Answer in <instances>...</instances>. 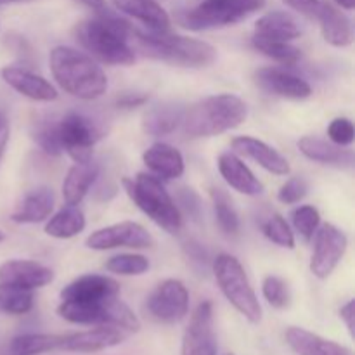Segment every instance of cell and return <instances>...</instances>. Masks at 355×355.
Wrapping results in <instances>:
<instances>
[{
  "instance_id": "1",
  "label": "cell",
  "mask_w": 355,
  "mask_h": 355,
  "mask_svg": "<svg viewBox=\"0 0 355 355\" xmlns=\"http://www.w3.org/2000/svg\"><path fill=\"white\" fill-rule=\"evenodd\" d=\"M75 38L90 58L104 64L128 66L135 62L134 26L107 9L76 24Z\"/></svg>"
},
{
  "instance_id": "2",
  "label": "cell",
  "mask_w": 355,
  "mask_h": 355,
  "mask_svg": "<svg viewBox=\"0 0 355 355\" xmlns=\"http://www.w3.org/2000/svg\"><path fill=\"white\" fill-rule=\"evenodd\" d=\"M49 64L58 85L69 96L94 101L106 94V73L87 52L68 45H58L51 51Z\"/></svg>"
},
{
  "instance_id": "3",
  "label": "cell",
  "mask_w": 355,
  "mask_h": 355,
  "mask_svg": "<svg viewBox=\"0 0 355 355\" xmlns=\"http://www.w3.org/2000/svg\"><path fill=\"white\" fill-rule=\"evenodd\" d=\"M134 44L135 51H141L148 58L184 68H207L217 59V49L211 44L172 31L134 28Z\"/></svg>"
},
{
  "instance_id": "4",
  "label": "cell",
  "mask_w": 355,
  "mask_h": 355,
  "mask_svg": "<svg viewBox=\"0 0 355 355\" xmlns=\"http://www.w3.org/2000/svg\"><path fill=\"white\" fill-rule=\"evenodd\" d=\"M246 116L248 107L241 97L234 94H218L186 107L180 127L189 139L217 137L238 128Z\"/></svg>"
},
{
  "instance_id": "5",
  "label": "cell",
  "mask_w": 355,
  "mask_h": 355,
  "mask_svg": "<svg viewBox=\"0 0 355 355\" xmlns=\"http://www.w3.org/2000/svg\"><path fill=\"white\" fill-rule=\"evenodd\" d=\"M121 186L127 196L137 205L139 210L144 211L158 227H162L168 234L180 232L182 214L163 186V180H159L153 173L141 172L134 179L123 177Z\"/></svg>"
},
{
  "instance_id": "6",
  "label": "cell",
  "mask_w": 355,
  "mask_h": 355,
  "mask_svg": "<svg viewBox=\"0 0 355 355\" xmlns=\"http://www.w3.org/2000/svg\"><path fill=\"white\" fill-rule=\"evenodd\" d=\"M267 0H200L177 14V23L191 31L234 26L266 7Z\"/></svg>"
},
{
  "instance_id": "7",
  "label": "cell",
  "mask_w": 355,
  "mask_h": 355,
  "mask_svg": "<svg viewBox=\"0 0 355 355\" xmlns=\"http://www.w3.org/2000/svg\"><path fill=\"white\" fill-rule=\"evenodd\" d=\"M59 318L82 326H114L125 333H137L141 321L120 297L97 302H62L58 307Z\"/></svg>"
},
{
  "instance_id": "8",
  "label": "cell",
  "mask_w": 355,
  "mask_h": 355,
  "mask_svg": "<svg viewBox=\"0 0 355 355\" xmlns=\"http://www.w3.org/2000/svg\"><path fill=\"white\" fill-rule=\"evenodd\" d=\"M211 270L225 300L253 324L262 321V307L241 262L229 253H220L211 260Z\"/></svg>"
},
{
  "instance_id": "9",
  "label": "cell",
  "mask_w": 355,
  "mask_h": 355,
  "mask_svg": "<svg viewBox=\"0 0 355 355\" xmlns=\"http://www.w3.org/2000/svg\"><path fill=\"white\" fill-rule=\"evenodd\" d=\"M55 132L62 153H66L75 163L92 159L94 146L104 135L103 128L96 121L78 111H69L64 116L58 118Z\"/></svg>"
},
{
  "instance_id": "10",
  "label": "cell",
  "mask_w": 355,
  "mask_h": 355,
  "mask_svg": "<svg viewBox=\"0 0 355 355\" xmlns=\"http://www.w3.org/2000/svg\"><path fill=\"white\" fill-rule=\"evenodd\" d=\"M146 309L155 321L163 324L180 322L189 312V291L179 279H165L151 291Z\"/></svg>"
},
{
  "instance_id": "11",
  "label": "cell",
  "mask_w": 355,
  "mask_h": 355,
  "mask_svg": "<svg viewBox=\"0 0 355 355\" xmlns=\"http://www.w3.org/2000/svg\"><path fill=\"white\" fill-rule=\"evenodd\" d=\"M314 250L311 259V272L318 279H328L345 257L349 239L347 234L333 224L319 225L314 236Z\"/></svg>"
},
{
  "instance_id": "12",
  "label": "cell",
  "mask_w": 355,
  "mask_h": 355,
  "mask_svg": "<svg viewBox=\"0 0 355 355\" xmlns=\"http://www.w3.org/2000/svg\"><path fill=\"white\" fill-rule=\"evenodd\" d=\"M85 245L87 248L96 250V252H106V250L114 248L142 250L151 248L155 245V239H153V236L149 234L144 225L137 224V222L125 220L94 231L85 239Z\"/></svg>"
},
{
  "instance_id": "13",
  "label": "cell",
  "mask_w": 355,
  "mask_h": 355,
  "mask_svg": "<svg viewBox=\"0 0 355 355\" xmlns=\"http://www.w3.org/2000/svg\"><path fill=\"white\" fill-rule=\"evenodd\" d=\"M217 335L214 326V305L201 302L194 309L182 336L180 355H217Z\"/></svg>"
},
{
  "instance_id": "14",
  "label": "cell",
  "mask_w": 355,
  "mask_h": 355,
  "mask_svg": "<svg viewBox=\"0 0 355 355\" xmlns=\"http://www.w3.org/2000/svg\"><path fill=\"white\" fill-rule=\"evenodd\" d=\"M257 85L267 94L290 101H304L312 96V87L307 80L277 66H266L255 71Z\"/></svg>"
},
{
  "instance_id": "15",
  "label": "cell",
  "mask_w": 355,
  "mask_h": 355,
  "mask_svg": "<svg viewBox=\"0 0 355 355\" xmlns=\"http://www.w3.org/2000/svg\"><path fill=\"white\" fill-rule=\"evenodd\" d=\"M127 340L123 329L114 326H94L87 331L62 335L61 352L69 354H96L116 347Z\"/></svg>"
},
{
  "instance_id": "16",
  "label": "cell",
  "mask_w": 355,
  "mask_h": 355,
  "mask_svg": "<svg viewBox=\"0 0 355 355\" xmlns=\"http://www.w3.org/2000/svg\"><path fill=\"white\" fill-rule=\"evenodd\" d=\"M54 281L51 267L42 266L33 260H7L0 266V284L21 288V290H38Z\"/></svg>"
},
{
  "instance_id": "17",
  "label": "cell",
  "mask_w": 355,
  "mask_h": 355,
  "mask_svg": "<svg viewBox=\"0 0 355 355\" xmlns=\"http://www.w3.org/2000/svg\"><path fill=\"white\" fill-rule=\"evenodd\" d=\"M0 75L10 89L28 99L38 101V103H51L58 99V89L47 78L37 75L26 66H6Z\"/></svg>"
},
{
  "instance_id": "18",
  "label": "cell",
  "mask_w": 355,
  "mask_h": 355,
  "mask_svg": "<svg viewBox=\"0 0 355 355\" xmlns=\"http://www.w3.org/2000/svg\"><path fill=\"white\" fill-rule=\"evenodd\" d=\"M231 146L236 155L252 159V162H255L257 165L262 166L269 173L288 175L291 172L288 159L276 148L260 141V139L250 137V135H239V137L232 139Z\"/></svg>"
},
{
  "instance_id": "19",
  "label": "cell",
  "mask_w": 355,
  "mask_h": 355,
  "mask_svg": "<svg viewBox=\"0 0 355 355\" xmlns=\"http://www.w3.org/2000/svg\"><path fill=\"white\" fill-rule=\"evenodd\" d=\"M120 297V283L110 276L85 274L61 290L62 302H97Z\"/></svg>"
},
{
  "instance_id": "20",
  "label": "cell",
  "mask_w": 355,
  "mask_h": 355,
  "mask_svg": "<svg viewBox=\"0 0 355 355\" xmlns=\"http://www.w3.org/2000/svg\"><path fill=\"white\" fill-rule=\"evenodd\" d=\"M217 166L222 179L238 193L245 196H259L263 193V184L234 151L222 153L218 156Z\"/></svg>"
},
{
  "instance_id": "21",
  "label": "cell",
  "mask_w": 355,
  "mask_h": 355,
  "mask_svg": "<svg viewBox=\"0 0 355 355\" xmlns=\"http://www.w3.org/2000/svg\"><path fill=\"white\" fill-rule=\"evenodd\" d=\"M186 106L173 101L151 104L142 114V130L151 137H163L175 132L182 125Z\"/></svg>"
},
{
  "instance_id": "22",
  "label": "cell",
  "mask_w": 355,
  "mask_h": 355,
  "mask_svg": "<svg viewBox=\"0 0 355 355\" xmlns=\"http://www.w3.org/2000/svg\"><path fill=\"white\" fill-rule=\"evenodd\" d=\"M144 165L159 180H173L184 175L186 163L182 153L166 142H155L142 155Z\"/></svg>"
},
{
  "instance_id": "23",
  "label": "cell",
  "mask_w": 355,
  "mask_h": 355,
  "mask_svg": "<svg viewBox=\"0 0 355 355\" xmlns=\"http://www.w3.org/2000/svg\"><path fill=\"white\" fill-rule=\"evenodd\" d=\"M315 19L319 21L321 26L322 38L333 47H349L354 42V26L352 21L349 19L345 12L338 9L333 3L322 0L321 7L318 10Z\"/></svg>"
},
{
  "instance_id": "24",
  "label": "cell",
  "mask_w": 355,
  "mask_h": 355,
  "mask_svg": "<svg viewBox=\"0 0 355 355\" xmlns=\"http://www.w3.org/2000/svg\"><path fill=\"white\" fill-rule=\"evenodd\" d=\"M286 343L297 355H354L349 347L322 338L309 329L290 326L284 333Z\"/></svg>"
},
{
  "instance_id": "25",
  "label": "cell",
  "mask_w": 355,
  "mask_h": 355,
  "mask_svg": "<svg viewBox=\"0 0 355 355\" xmlns=\"http://www.w3.org/2000/svg\"><path fill=\"white\" fill-rule=\"evenodd\" d=\"M99 175L101 165L94 158L89 162L75 163L62 180V198L66 205L78 207L90 193V187L97 182Z\"/></svg>"
},
{
  "instance_id": "26",
  "label": "cell",
  "mask_w": 355,
  "mask_h": 355,
  "mask_svg": "<svg viewBox=\"0 0 355 355\" xmlns=\"http://www.w3.org/2000/svg\"><path fill=\"white\" fill-rule=\"evenodd\" d=\"M114 7L125 16L139 21L151 31H170L172 19L156 0H113Z\"/></svg>"
},
{
  "instance_id": "27",
  "label": "cell",
  "mask_w": 355,
  "mask_h": 355,
  "mask_svg": "<svg viewBox=\"0 0 355 355\" xmlns=\"http://www.w3.org/2000/svg\"><path fill=\"white\" fill-rule=\"evenodd\" d=\"M298 149L305 158L321 163V165H331L338 166V168H352L354 166L352 149L340 148V146L322 141V139L305 135L298 141Z\"/></svg>"
},
{
  "instance_id": "28",
  "label": "cell",
  "mask_w": 355,
  "mask_h": 355,
  "mask_svg": "<svg viewBox=\"0 0 355 355\" xmlns=\"http://www.w3.org/2000/svg\"><path fill=\"white\" fill-rule=\"evenodd\" d=\"M302 35L300 23L293 14L286 10H270L259 17L255 23L253 37L263 40H281L293 42Z\"/></svg>"
},
{
  "instance_id": "29",
  "label": "cell",
  "mask_w": 355,
  "mask_h": 355,
  "mask_svg": "<svg viewBox=\"0 0 355 355\" xmlns=\"http://www.w3.org/2000/svg\"><path fill=\"white\" fill-rule=\"evenodd\" d=\"M52 210H54V193L44 186L24 194L10 218L16 224H40L51 217Z\"/></svg>"
},
{
  "instance_id": "30",
  "label": "cell",
  "mask_w": 355,
  "mask_h": 355,
  "mask_svg": "<svg viewBox=\"0 0 355 355\" xmlns=\"http://www.w3.org/2000/svg\"><path fill=\"white\" fill-rule=\"evenodd\" d=\"M87 220L83 211L76 205H66L58 214L45 222V234L55 239H69L78 236L85 229Z\"/></svg>"
},
{
  "instance_id": "31",
  "label": "cell",
  "mask_w": 355,
  "mask_h": 355,
  "mask_svg": "<svg viewBox=\"0 0 355 355\" xmlns=\"http://www.w3.org/2000/svg\"><path fill=\"white\" fill-rule=\"evenodd\" d=\"M62 335L47 333H24L9 343L10 355H44L61 349Z\"/></svg>"
},
{
  "instance_id": "32",
  "label": "cell",
  "mask_w": 355,
  "mask_h": 355,
  "mask_svg": "<svg viewBox=\"0 0 355 355\" xmlns=\"http://www.w3.org/2000/svg\"><path fill=\"white\" fill-rule=\"evenodd\" d=\"M210 196L211 203H214L215 218H217L220 231L227 236L238 234L239 229H241V222H239V215L236 211L231 196L224 189H220V187H214Z\"/></svg>"
},
{
  "instance_id": "33",
  "label": "cell",
  "mask_w": 355,
  "mask_h": 355,
  "mask_svg": "<svg viewBox=\"0 0 355 355\" xmlns=\"http://www.w3.org/2000/svg\"><path fill=\"white\" fill-rule=\"evenodd\" d=\"M252 45L263 54L266 58L272 59V61L279 62L283 66H293L300 61L302 51L295 47L291 42H281V40H263V38H252Z\"/></svg>"
},
{
  "instance_id": "34",
  "label": "cell",
  "mask_w": 355,
  "mask_h": 355,
  "mask_svg": "<svg viewBox=\"0 0 355 355\" xmlns=\"http://www.w3.org/2000/svg\"><path fill=\"white\" fill-rule=\"evenodd\" d=\"M35 295L31 290L0 284V314L23 315L33 309Z\"/></svg>"
},
{
  "instance_id": "35",
  "label": "cell",
  "mask_w": 355,
  "mask_h": 355,
  "mask_svg": "<svg viewBox=\"0 0 355 355\" xmlns=\"http://www.w3.org/2000/svg\"><path fill=\"white\" fill-rule=\"evenodd\" d=\"M291 224H293L295 232L305 243H311L321 225V214L312 205H302L291 211Z\"/></svg>"
},
{
  "instance_id": "36",
  "label": "cell",
  "mask_w": 355,
  "mask_h": 355,
  "mask_svg": "<svg viewBox=\"0 0 355 355\" xmlns=\"http://www.w3.org/2000/svg\"><path fill=\"white\" fill-rule=\"evenodd\" d=\"M106 270L120 276H141L149 270V260L139 253H120L107 259Z\"/></svg>"
},
{
  "instance_id": "37",
  "label": "cell",
  "mask_w": 355,
  "mask_h": 355,
  "mask_svg": "<svg viewBox=\"0 0 355 355\" xmlns=\"http://www.w3.org/2000/svg\"><path fill=\"white\" fill-rule=\"evenodd\" d=\"M262 231L263 234H266V238L269 239V241H272L274 245L288 250L295 248V232L291 231L290 224H288L286 218H284L283 215H270V217L262 224Z\"/></svg>"
},
{
  "instance_id": "38",
  "label": "cell",
  "mask_w": 355,
  "mask_h": 355,
  "mask_svg": "<svg viewBox=\"0 0 355 355\" xmlns=\"http://www.w3.org/2000/svg\"><path fill=\"white\" fill-rule=\"evenodd\" d=\"M33 141L37 142L38 148L44 153L51 156L62 155V149L59 146L58 132H55V120L54 118H45V120H38L33 125Z\"/></svg>"
},
{
  "instance_id": "39",
  "label": "cell",
  "mask_w": 355,
  "mask_h": 355,
  "mask_svg": "<svg viewBox=\"0 0 355 355\" xmlns=\"http://www.w3.org/2000/svg\"><path fill=\"white\" fill-rule=\"evenodd\" d=\"M262 293L263 298L269 302L270 307L274 309H286L291 302L290 286L286 281L279 276H267L262 281Z\"/></svg>"
},
{
  "instance_id": "40",
  "label": "cell",
  "mask_w": 355,
  "mask_h": 355,
  "mask_svg": "<svg viewBox=\"0 0 355 355\" xmlns=\"http://www.w3.org/2000/svg\"><path fill=\"white\" fill-rule=\"evenodd\" d=\"M328 139L340 148H349L355 141V127L350 118L340 116L329 123Z\"/></svg>"
},
{
  "instance_id": "41",
  "label": "cell",
  "mask_w": 355,
  "mask_h": 355,
  "mask_svg": "<svg viewBox=\"0 0 355 355\" xmlns=\"http://www.w3.org/2000/svg\"><path fill=\"white\" fill-rule=\"evenodd\" d=\"M309 186L305 182V179L302 177H293V179L286 180V182L281 186V189L277 191V200L284 205H297L307 196Z\"/></svg>"
},
{
  "instance_id": "42",
  "label": "cell",
  "mask_w": 355,
  "mask_h": 355,
  "mask_svg": "<svg viewBox=\"0 0 355 355\" xmlns=\"http://www.w3.org/2000/svg\"><path fill=\"white\" fill-rule=\"evenodd\" d=\"M184 252H186L187 259H189L191 266L196 267V269L207 270L208 266H211L210 253L203 248V245H200L198 241H187L184 245Z\"/></svg>"
},
{
  "instance_id": "43",
  "label": "cell",
  "mask_w": 355,
  "mask_h": 355,
  "mask_svg": "<svg viewBox=\"0 0 355 355\" xmlns=\"http://www.w3.org/2000/svg\"><path fill=\"white\" fill-rule=\"evenodd\" d=\"M179 200H180V205L186 208L187 214H189L194 220H198L201 214L200 196H198L193 189H189V187H184V189H180L179 193Z\"/></svg>"
},
{
  "instance_id": "44",
  "label": "cell",
  "mask_w": 355,
  "mask_h": 355,
  "mask_svg": "<svg viewBox=\"0 0 355 355\" xmlns=\"http://www.w3.org/2000/svg\"><path fill=\"white\" fill-rule=\"evenodd\" d=\"M283 2L293 10H297L298 14H302V16L314 17L315 19L322 0H283Z\"/></svg>"
},
{
  "instance_id": "45",
  "label": "cell",
  "mask_w": 355,
  "mask_h": 355,
  "mask_svg": "<svg viewBox=\"0 0 355 355\" xmlns=\"http://www.w3.org/2000/svg\"><path fill=\"white\" fill-rule=\"evenodd\" d=\"M148 103V96L141 92H125L116 99V106L120 110H134Z\"/></svg>"
},
{
  "instance_id": "46",
  "label": "cell",
  "mask_w": 355,
  "mask_h": 355,
  "mask_svg": "<svg viewBox=\"0 0 355 355\" xmlns=\"http://www.w3.org/2000/svg\"><path fill=\"white\" fill-rule=\"evenodd\" d=\"M6 44L9 45L12 51H16L17 55H19V58H23V61H24V58H31L30 44H28V42L24 40V37H21V35H16V33L7 35Z\"/></svg>"
},
{
  "instance_id": "47",
  "label": "cell",
  "mask_w": 355,
  "mask_h": 355,
  "mask_svg": "<svg viewBox=\"0 0 355 355\" xmlns=\"http://www.w3.org/2000/svg\"><path fill=\"white\" fill-rule=\"evenodd\" d=\"M9 135H10L9 120H7L6 113L0 110V162H2L3 153H6L7 149V144H9Z\"/></svg>"
},
{
  "instance_id": "48",
  "label": "cell",
  "mask_w": 355,
  "mask_h": 355,
  "mask_svg": "<svg viewBox=\"0 0 355 355\" xmlns=\"http://www.w3.org/2000/svg\"><path fill=\"white\" fill-rule=\"evenodd\" d=\"M354 307H355V302L349 300L342 309H340V319L345 322L347 329H349V335L354 336V321H355V315H354Z\"/></svg>"
},
{
  "instance_id": "49",
  "label": "cell",
  "mask_w": 355,
  "mask_h": 355,
  "mask_svg": "<svg viewBox=\"0 0 355 355\" xmlns=\"http://www.w3.org/2000/svg\"><path fill=\"white\" fill-rule=\"evenodd\" d=\"M80 2H82L83 6L89 7V9H92L96 14L103 12V10L107 9L106 0H80Z\"/></svg>"
},
{
  "instance_id": "50",
  "label": "cell",
  "mask_w": 355,
  "mask_h": 355,
  "mask_svg": "<svg viewBox=\"0 0 355 355\" xmlns=\"http://www.w3.org/2000/svg\"><path fill=\"white\" fill-rule=\"evenodd\" d=\"M336 6L342 7V9L345 10H352L355 7V0H335Z\"/></svg>"
},
{
  "instance_id": "51",
  "label": "cell",
  "mask_w": 355,
  "mask_h": 355,
  "mask_svg": "<svg viewBox=\"0 0 355 355\" xmlns=\"http://www.w3.org/2000/svg\"><path fill=\"white\" fill-rule=\"evenodd\" d=\"M3 238H6V236H3V232H2V231H0V243H2V241H3Z\"/></svg>"
},
{
  "instance_id": "52",
  "label": "cell",
  "mask_w": 355,
  "mask_h": 355,
  "mask_svg": "<svg viewBox=\"0 0 355 355\" xmlns=\"http://www.w3.org/2000/svg\"><path fill=\"white\" fill-rule=\"evenodd\" d=\"M2 3H9V0H0V6H2Z\"/></svg>"
},
{
  "instance_id": "53",
  "label": "cell",
  "mask_w": 355,
  "mask_h": 355,
  "mask_svg": "<svg viewBox=\"0 0 355 355\" xmlns=\"http://www.w3.org/2000/svg\"><path fill=\"white\" fill-rule=\"evenodd\" d=\"M225 355H234V354H225Z\"/></svg>"
},
{
  "instance_id": "54",
  "label": "cell",
  "mask_w": 355,
  "mask_h": 355,
  "mask_svg": "<svg viewBox=\"0 0 355 355\" xmlns=\"http://www.w3.org/2000/svg\"><path fill=\"white\" fill-rule=\"evenodd\" d=\"M9 355H10V354H9Z\"/></svg>"
}]
</instances>
